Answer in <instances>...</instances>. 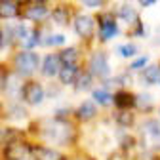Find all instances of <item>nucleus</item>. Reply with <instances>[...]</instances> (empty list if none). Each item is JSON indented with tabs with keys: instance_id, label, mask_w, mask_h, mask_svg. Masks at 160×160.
<instances>
[{
	"instance_id": "13",
	"label": "nucleus",
	"mask_w": 160,
	"mask_h": 160,
	"mask_svg": "<svg viewBox=\"0 0 160 160\" xmlns=\"http://www.w3.org/2000/svg\"><path fill=\"white\" fill-rule=\"evenodd\" d=\"M32 156H34V160H61V154L53 149H48V147L32 149Z\"/></svg>"
},
{
	"instance_id": "21",
	"label": "nucleus",
	"mask_w": 160,
	"mask_h": 160,
	"mask_svg": "<svg viewBox=\"0 0 160 160\" xmlns=\"http://www.w3.org/2000/svg\"><path fill=\"white\" fill-rule=\"evenodd\" d=\"M118 17H122V19H126L128 23H132L137 15H135L133 8H132L130 4H124V6H120V8H118Z\"/></svg>"
},
{
	"instance_id": "23",
	"label": "nucleus",
	"mask_w": 160,
	"mask_h": 160,
	"mask_svg": "<svg viewBox=\"0 0 160 160\" xmlns=\"http://www.w3.org/2000/svg\"><path fill=\"white\" fill-rule=\"evenodd\" d=\"M21 44H23V48H25L27 52H29L31 48H34L36 44H40V42H38V32H36V31L29 32V34H27V36L23 38V42H21Z\"/></svg>"
},
{
	"instance_id": "17",
	"label": "nucleus",
	"mask_w": 160,
	"mask_h": 160,
	"mask_svg": "<svg viewBox=\"0 0 160 160\" xmlns=\"http://www.w3.org/2000/svg\"><path fill=\"white\" fill-rule=\"evenodd\" d=\"M76 57H78L76 48H65L61 53H59V59H61L63 65H74L76 63Z\"/></svg>"
},
{
	"instance_id": "6",
	"label": "nucleus",
	"mask_w": 160,
	"mask_h": 160,
	"mask_svg": "<svg viewBox=\"0 0 160 160\" xmlns=\"http://www.w3.org/2000/svg\"><path fill=\"white\" fill-rule=\"evenodd\" d=\"M116 34H118V27H116V21H114V15L105 13V15L99 17V38L105 42V40H109Z\"/></svg>"
},
{
	"instance_id": "26",
	"label": "nucleus",
	"mask_w": 160,
	"mask_h": 160,
	"mask_svg": "<svg viewBox=\"0 0 160 160\" xmlns=\"http://www.w3.org/2000/svg\"><path fill=\"white\" fill-rule=\"evenodd\" d=\"M147 63H149V55H141V57H137L135 61H132L130 69H141V67L147 65Z\"/></svg>"
},
{
	"instance_id": "5",
	"label": "nucleus",
	"mask_w": 160,
	"mask_h": 160,
	"mask_svg": "<svg viewBox=\"0 0 160 160\" xmlns=\"http://www.w3.org/2000/svg\"><path fill=\"white\" fill-rule=\"evenodd\" d=\"M90 72L93 76L109 80L111 67H109V61H107V55L105 53H93L92 55V59H90Z\"/></svg>"
},
{
	"instance_id": "15",
	"label": "nucleus",
	"mask_w": 160,
	"mask_h": 160,
	"mask_svg": "<svg viewBox=\"0 0 160 160\" xmlns=\"http://www.w3.org/2000/svg\"><path fill=\"white\" fill-rule=\"evenodd\" d=\"M93 101L99 103V105H103V107H107V105L114 103V95H111L105 88H99V90H93Z\"/></svg>"
},
{
	"instance_id": "11",
	"label": "nucleus",
	"mask_w": 160,
	"mask_h": 160,
	"mask_svg": "<svg viewBox=\"0 0 160 160\" xmlns=\"http://www.w3.org/2000/svg\"><path fill=\"white\" fill-rule=\"evenodd\" d=\"M114 105L118 107V111H130L132 107L137 105V97H135L133 93L122 90V92H118V93L114 95Z\"/></svg>"
},
{
	"instance_id": "1",
	"label": "nucleus",
	"mask_w": 160,
	"mask_h": 160,
	"mask_svg": "<svg viewBox=\"0 0 160 160\" xmlns=\"http://www.w3.org/2000/svg\"><path fill=\"white\" fill-rule=\"evenodd\" d=\"M44 139L48 141H53V143H67L69 139L72 137V126L63 118H53V120H48V122L42 124V132H40Z\"/></svg>"
},
{
	"instance_id": "28",
	"label": "nucleus",
	"mask_w": 160,
	"mask_h": 160,
	"mask_svg": "<svg viewBox=\"0 0 160 160\" xmlns=\"http://www.w3.org/2000/svg\"><path fill=\"white\" fill-rule=\"evenodd\" d=\"M109 160H126V156H124V152H112L111 156H109Z\"/></svg>"
},
{
	"instance_id": "24",
	"label": "nucleus",
	"mask_w": 160,
	"mask_h": 160,
	"mask_svg": "<svg viewBox=\"0 0 160 160\" xmlns=\"http://www.w3.org/2000/svg\"><path fill=\"white\" fill-rule=\"evenodd\" d=\"M152 97L151 95H147V93H141V95H137V107L141 109V111H149L152 105Z\"/></svg>"
},
{
	"instance_id": "22",
	"label": "nucleus",
	"mask_w": 160,
	"mask_h": 160,
	"mask_svg": "<svg viewBox=\"0 0 160 160\" xmlns=\"http://www.w3.org/2000/svg\"><path fill=\"white\" fill-rule=\"evenodd\" d=\"M52 15H53V21H55V23H59V25H67V23H69V12H67V10H63V8L53 10V12H52Z\"/></svg>"
},
{
	"instance_id": "30",
	"label": "nucleus",
	"mask_w": 160,
	"mask_h": 160,
	"mask_svg": "<svg viewBox=\"0 0 160 160\" xmlns=\"http://www.w3.org/2000/svg\"><path fill=\"white\" fill-rule=\"evenodd\" d=\"M152 4H154L152 0H149V2H147V0H143V2H141V6H145V8H147V6H152Z\"/></svg>"
},
{
	"instance_id": "25",
	"label": "nucleus",
	"mask_w": 160,
	"mask_h": 160,
	"mask_svg": "<svg viewBox=\"0 0 160 160\" xmlns=\"http://www.w3.org/2000/svg\"><path fill=\"white\" fill-rule=\"evenodd\" d=\"M116 52L122 55V57H132V55L137 52V48H135L133 44H122V46H118V48H116Z\"/></svg>"
},
{
	"instance_id": "8",
	"label": "nucleus",
	"mask_w": 160,
	"mask_h": 160,
	"mask_svg": "<svg viewBox=\"0 0 160 160\" xmlns=\"http://www.w3.org/2000/svg\"><path fill=\"white\" fill-rule=\"evenodd\" d=\"M93 19L90 15H76L74 17V31L78 36L82 38H90L93 34Z\"/></svg>"
},
{
	"instance_id": "12",
	"label": "nucleus",
	"mask_w": 160,
	"mask_h": 160,
	"mask_svg": "<svg viewBox=\"0 0 160 160\" xmlns=\"http://www.w3.org/2000/svg\"><path fill=\"white\" fill-rule=\"evenodd\" d=\"M78 76H80V72H78L76 65H63V67H61V72H59V80H61L63 84H72V82H76Z\"/></svg>"
},
{
	"instance_id": "4",
	"label": "nucleus",
	"mask_w": 160,
	"mask_h": 160,
	"mask_svg": "<svg viewBox=\"0 0 160 160\" xmlns=\"http://www.w3.org/2000/svg\"><path fill=\"white\" fill-rule=\"evenodd\" d=\"M29 152H31V147L25 141H19V139H12L10 143H6V149H4L6 160H25Z\"/></svg>"
},
{
	"instance_id": "29",
	"label": "nucleus",
	"mask_w": 160,
	"mask_h": 160,
	"mask_svg": "<svg viewBox=\"0 0 160 160\" xmlns=\"http://www.w3.org/2000/svg\"><path fill=\"white\" fill-rule=\"evenodd\" d=\"M86 6H90V8H97V6H101V2H97V0H88V2H84Z\"/></svg>"
},
{
	"instance_id": "9",
	"label": "nucleus",
	"mask_w": 160,
	"mask_h": 160,
	"mask_svg": "<svg viewBox=\"0 0 160 160\" xmlns=\"http://www.w3.org/2000/svg\"><path fill=\"white\" fill-rule=\"evenodd\" d=\"M61 67H63V63H61V59H59V55L50 53V55L44 57V61H42V74L48 76V78L55 76V74L61 72Z\"/></svg>"
},
{
	"instance_id": "19",
	"label": "nucleus",
	"mask_w": 160,
	"mask_h": 160,
	"mask_svg": "<svg viewBox=\"0 0 160 160\" xmlns=\"http://www.w3.org/2000/svg\"><path fill=\"white\" fill-rule=\"evenodd\" d=\"M0 15L6 17H15L17 15V2H2L0 4Z\"/></svg>"
},
{
	"instance_id": "18",
	"label": "nucleus",
	"mask_w": 160,
	"mask_h": 160,
	"mask_svg": "<svg viewBox=\"0 0 160 160\" xmlns=\"http://www.w3.org/2000/svg\"><path fill=\"white\" fill-rule=\"evenodd\" d=\"M92 80H93V74H92V72H80V76H78V80L74 82V86H76V90H80V92L90 90Z\"/></svg>"
},
{
	"instance_id": "16",
	"label": "nucleus",
	"mask_w": 160,
	"mask_h": 160,
	"mask_svg": "<svg viewBox=\"0 0 160 160\" xmlns=\"http://www.w3.org/2000/svg\"><path fill=\"white\" fill-rule=\"evenodd\" d=\"M143 82L145 84H156V82H160V67L158 65H151L149 69L143 71Z\"/></svg>"
},
{
	"instance_id": "27",
	"label": "nucleus",
	"mask_w": 160,
	"mask_h": 160,
	"mask_svg": "<svg viewBox=\"0 0 160 160\" xmlns=\"http://www.w3.org/2000/svg\"><path fill=\"white\" fill-rule=\"evenodd\" d=\"M65 42V36L63 34H52L50 38H48V44L50 46H61Z\"/></svg>"
},
{
	"instance_id": "20",
	"label": "nucleus",
	"mask_w": 160,
	"mask_h": 160,
	"mask_svg": "<svg viewBox=\"0 0 160 160\" xmlns=\"http://www.w3.org/2000/svg\"><path fill=\"white\" fill-rule=\"evenodd\" d=\"M114 118L120 126H132L133 124V112L132 111H118L114 114Z\"/></svg>"
},
{
	"instance_id": "7",
	"label": "nucleus",
	"mask_w": 160,
	"mask_h": 160,
	"mask_svg": "<svg viewBox=\"0 0 160 160\" xmlns=\"http://www.w3.org/2000/svg\"><path fill=\"white\" fill-rule=\"evenodd\" d=\"M23 97L29 105H40L44 99V88L38 82H27L23 86Z\"/></svg>"
},
{
	"instance_id": "2",
	"label": "nucleus",
	"mask_w": 160,
	"mask_h": 160,
	"mask_svg": "<svg viewBox=\"0 0 160 160\" xmlns=\"http://www.w3.org/2000/svg\"><path fill=\"white\" fill-rule=\"evenodd\" d=\"M13 67L19 76H31L38 69V55L32 52H27V50L19 52L13 59Z\"/></svg>"
},
{
	"instance_id": "14",
	"label": "nucleus",
	"mask_w": 160,
	"mask_h": 160,
	"mask_svg": "<svg viewBox=\"0 0 160 160\" xmlns=\"http://www.w3.org/2000/svg\"><path fill=\"white\" fill-rule=\"evenodd\" d=\"M95 112H97V109H95V105L92 101H84L82 105L76 109V116L80 120H90V118L95 116Z\"/></svg>"
},
{
	"instance_id": "3",
	"label": "nucleus",
	"mask_w": 160,
	"mask_h": 160,
	"mask_svg": "<svg viewBox=\"0 0 160 160\" xmlns=\"http://www.w3.org/2000/svg\"><path fill=\"white\" fill-rule=\"evenodd\" d=\"M141 137L147 149H160V120H145L141 124Z\"/></svg>"
},
{
	"instance_id": "10",
	"label": "nucleus",
	"mask_w": 160,
	"mask_h": 160,
	"mask_svg": "<svg viewBox=\"0 0 160 160\" xmlns=\"http://www.w3.org/2000/svg\"><path fill=\"white\" fill-rule=\"evenodd\" d=\"M48 15H50V10H48L46 4H42V2H32V4H29L27 10H25V17L32 19V21H42V19H46Z\"/></svg>"
}]
</instances>
